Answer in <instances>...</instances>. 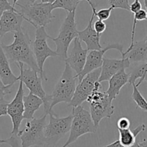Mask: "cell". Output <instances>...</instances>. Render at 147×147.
<instances>
[{
	"label": "cell",
	"instance_id": "6da1fadb",
	"mask_svg": "<svg viewBox=\"0 0 147 147\" xmlns=\"http://www.w3.org/2000/svg\"><path fill=\"white\" fill-rule=\"evenodd\" d=\"M10 63H23L27 64L29 68L36 71L40 74L34 52L32 48V41L30 39L27 32L22 30L15 33L14 41L9 45L1 44Z\"/></svg>",
	"mask_w": 147,
	"mask_h": 147
},
{
	"label": "cell",
	"instance_id": "7a4b0ae2",
	"mask_svg": "<svg viewBox=\"0 0 147 147\" xmlns=\"http://www.w3.org/2000/svg\"><path fill=\"white\" fill-rule=\"evenodd\" d=\"M74 71L68 63H65L64 71L60 79L55 86L51 95H50V108L53 109L57 104L65 102L69 104L71 102L76 89V76Z\"/></svg>",
	"mask_w": 147,
	"mask_h": 147
},
{
	"label": "cell",
	"instance_id": "3957f363",
	"mask_svg": "<svg viewBox=\"0 0 147 147\" xmlns=\"http://www.w3.org/2000/svg\"><path fill=\"white\" fill-rule=\"evenodd\" d=\"M77 37H78V30L76 22V11L67 12L60 26L58 35L56 37H50L55 43L56 52L60 60L64 61L66 60L69 46Z\"/></svg>",
	"mask_w": 147,
	"mask_h": 147
},
{
	"label": "cell",
	"instance_id": "277c9868",
	"mask_svg": "<svg viewBox=\"0 0 147 147\" xmlns=\"http://www.w3.org/2000/svg\"><path fill=\"white\" fill-rule=\"evenodd\" d=\"M73 120L70 131V135L65 144L62 147H67L74 143L82 135L86 133H94L97 131L90 112L85 110L83 106L73 108Z\"/></svg>",
	"mask_w": 147,
	"mask_h": 147
},
{
	"label": "cell",
	"instance_id": "5b68a950",
	"mask_svg": "<svg viewBox=\"0 0 147 147\" xmlns=\"http://www.w3.org/2000/svg\"><path fill=\"white\" fill-rule=\"evenodd\" d=\"M20 7V13L24 20L32 24L35 28L40 27H46L54 17L53 14V4L50 3H25L24 4H17Z\"/></svg>",
	"mask_w": 147,
	"mask_h": 147
},
{
	"label": "cell",
	"instance_id": "8992f818",
	"mask_svg": "<svg viewBox=\"0 0 147 147\" xmlns=\"http://www.w3.org/2000/svg\"><path fill=\"white\" fill-rule=\"evenodd\" d=\"M17 64L20 71V75H19L20 80L22 81L27 89L30 90V92L42 99L45 113L49 115H56V114L50 108V95H47V93L43 89L42 85V79L40 76V74L30 68L24 69V63L21 62Z\"/></svg>",
	"mask_w": 147,
	"mask_h": 147
},
{
	"label": "cell",
	"instance_id": "52a82bcc",
	"mask_svg": "<svg viewBox=\"0 0 147 147\" xmlns=\"http://www.w3.org/2000/svg\"><path fill=\"white\" fill-rule=\"evenodd\" d=\"M47 115V114L45 113L40 118L27 120L24 129L19 131L17 134L21 141L22 147H31L46 144L45 128L46 126Z\"/></svg>",
	"mask_w": 147,
	"mask_h": 147
},
{
	"label": "cell",
	"instance_id": "ba28073f",
	"mask_svg": "<svg viewBox=\"0 0 147 147\" xmlns=\"http://www.w3.org/2000/svg\"><path fill=\"white\" fill-rule=\"evenodd\" d=\"M90 104V113L95 125L98 127L103 118H111L114 113V106L109 95L100 89H95L87 99Z\"/></svg>",
	"mask_w": 147,
	"mask_h": 147
},
{
	"label": "cell",
	"instance_id": "9c48e42d",
	"mask_svg": "<svg viewBox=\"0 0 147 147\" xmlns=\"http://www.w3.org/2000/svg\"><path fill=\"white\" fill-rule=\"evenodd\" d=\"M50 36L47 33L45 27H40L36 28L35 39L32 42V48L34 57L40 69V75L42 80L47 82V78L44 71V64L49 57H58L56 50H53L49 47L47 40Z\"/></svg>",
	"mask_w": 147,
	"mask_h": 147
},
{
	"label": "cell",
	"instance_id": "30bf717a",
	"mask_svg": "<svg viewBox=\"0 0 147 147\" xmlns=\"http://www.w3.org/2000/svg\"><path fill=\"white\" fill-rule=\"evenodd\" d=\"M101 72V68L96 69L90 72L76 86V91L71 102L68 104L69 106L73 108L80 106L85 101H87L92 92L95 89H100V82H99V78Z\"/></svg>",
	"mask_w": 147,
	"mask_h": 147
},
{
	"label": "cell",
	"instance_id": "8fae6325",
	"mask_svg": "<svg viewBox=\"0 0 147 147\" xmlns=\"http://www.w3.org/2000/svg\"><path fill=\"white\" fill-rule=\"evenodd\" d=\"M73 115L65 118H58L57 115H50V120L45 128V137L47 145H55L66 133L70 132Z\"/></svg>",
	"mask_w": 147,
	"mask_h": 147
},
{
	"label": "cell",
	"instance_id": "7c38bea8",
	"mask_svg": "<svg viewBox=\"0 0 147 147\" xmlns=\"http://www.w3.org/2000/svg\"><path fill=\"white\" fill-rule=\"evenodd\" d=\"M23 82L20 80L19 87L14 99L9 103L7 115L10 117L12 122V131L11 135H17L20 131L22 121L24 120V96Z\"/></svg>",
	"mask_w": 147,
	"mask_h": 147
},
{
	"label": "cell",
	"instance_id": "4fadbf2b",
	"mask_svg": "<svg viewBox=\"0 0 147 147\" xmlns=\"http://www.w3.org/2000/svg\"><path fill=\"white\" fill-rule=\"evenodd\" d=\"M111 49L119 50L121 55L123 53V46L120 43L110 44L106 47L103 48L100 50H90V52L88 53L86 64H85L83 71L78 75H76V78L78 79V82H80L88 74L101 67L102 64H103V56H104L105 53H106L108 50H111Z\"/></svg>",
	"mask_w": 147,
	"mask_h": 147
},
{
	"label": "cell",
	"instance_id": "5bb4252c",
	"mask_svg": "<svg viewBox=\"0 0 147 147\" xmlns=\"http://www.w3.org/2000/svg\"><path fill=\"white\" fill-rule=\"evenodd\" d=\"M87 1L91 7L92 15L90 17L87 27L84 30H81V31H78V37L80 38V40H82V41L86 43L88 50H100V49L103 48V47H102L100 43V35L98 34L95 30L93 24L94 17H96L95 12L96 10V7L91 2L90 0H88Z\"/></svg>",
	"mask_w": 147,
	"mask_h": 147
},
{
	"label": "cell",
	"instance_id": "9a60e30c",
	"mask_svg": "<svg viewBox=\"0 0 147 147\" xmlns=\"http://www.w3.org/2000/svg\"><path fill=\"white\" fill-rule=\"evenodd\" d=\"M24 17L18 10H7L0 18V38L8 33H17L22 30Z\"/></svg>",
	"mask_w": 147,
	"mask_h": 147
},
{
	"label": "cell",
	"instance_id": "2e32d148",
	"mask_svg": "<svg viewBox=\"0 0 147 147\" xmlns=\"http://www.w3.org/2000/svg\"><path fill=\"white\" fill-rule=\"evenodd\" d=\"M80 41L81 40L78 37L75 39L73 48L65 61L76 72V75H78L83 71L88 56V49H84L82 47Z\"/></svg>",
	"mask_w": 147,
	"mask_h": 147
},
{
	"label": "cell",
	"instance_id": "e0dca14e",
	"mask_svg": "<svg viewBox=\"0 0 147 147\" xmlns=\"http://www.w3.org/2000/svg\"><path fill=\"white\" fill-rule=\"evenodd\" d=\"M131 63L126 58L121 59H111L103 58V64L101 66V72L99 78V82L109 81L111 78L122 69L129 68Z\"/></svg>",
	"mask_w": 147,
	"mask_h": 147
},
{
	"label": "cell",
	"instance_id": "ac0fdd59",
	"mask_svg": "<svg viewBox=\"0 0 147 147\" xmlns=\"http://www.w3.org/2000/svg\"><path fill=\"white\" fill-rule=\"evenodd\" d=\"M122 58H126L131 63H146L147 43L146 39L135 41L132 46H129L126 52L121 55Z\"/></svg>",
	"mask_w": 147,
	"mask_h": 147
},
{
	"label": "cell",
	"instance_id": "d6986e66",
	"mask_svg": "<svg viewBox=\"0 0 147 147\" xmlns=\"http://www.w3.org/2000/svg\"><path fill=\"white\" fill-rule=\"evenodd\" d=\"M1 39V38H0ZM0 40V79L4 86H12L15 82L20 81V77L16 76L10 68V63L3 50Z\"/></svg>",
	"mask_w": 147,
	"mask_h": 147
},
{
	"label": "cell",
	"instance_id": "ffe728a7",
	"mask_svg": "<svg viewBox=\"0 0 147 147\" xmlns=\"http://www.w3.org/2000/svg\"><path fill=\"white\" fill-rule=\"evenodd\" d=\"M129 74L126 73L125 69H122L111 78L110 80L109 81V88L106 92L109 95L111 100L113 101L117 97V96L120 93L121 88L126 84L129 83Z\"/></svg>",
	"mask_w": 147,
	"mask_h": 147
},
{
	"label": "cell",
	"instance_id": "44dd1931",
	"mask_svg": "<svg viewBox=\"0 0 147 147\" xmlns=\"http://www.w3.org/2000/svg\"><path fill=\"white\" fill-rule=\"evenodd\" d=\"M42 105H43L42 99L31 92L24 96V119L31 120L34 118V113Z\"/></svg>",
	"mask_w": 147,
	"mask_h": 147
},
{
	"label": "cell",
	"instance_id": "7402d4cb",
	"mask_svg": "<svg viewBox=\"0 0 147 147\" xmlns=\"http://www.w3.org/2000/svg\"><path fill=\"white\" fill-rule=\"evenodd\" d=\"M146 129V125L144 124L139 125L135 129H119V141L122 145L127 147H131L135 145L136 143V138L137 135L142 131H144Z\"/></svg>",
	"mask_w": 147,
	"mask_h": 147
},
{
	"label": "cell",
	"instance_id": "603a6c76",
	"mask_svg": "<svg viewBox=\"0 0 147 147\" xmlns=\"http://www.w3.org/2000/svg\"><path fill=\"white\" fill-rule=\"evenodd\" d=\"M144 81L147 83V62L139 64L129 74V84L130 85L136 84L139 86Z\"/></svg>",
	"mask_w": 147,
	"mask_h": 147
},
{
	"label": "cell",
	"instance_id": "cb8c5ba5",
	"mask_svg": "<svg viewBox=\"0 0 147 147\" xmlns=\"http://www.w3.org/2000/svg\"><path fill=\"white\" fill-rule=\"evenodd\" d=\"M78 0H55L53 3V10L55 9H63L67 12L76 11L78 4Z\"/></svg>",
	"mask_w": 147,
	"mask_h": 147
},
{
	"label": "cell",
	"instance_id": "d4e9b609",
	"mask_svg": "<svg viewBox=\"0 0 147 147\" xmlns=\"http://www.w3.org/2000/svg\"><path fill=\"white\" fill-rule=\"evenodd\" d=\"M133 93H132V99L136 104L138 108L142 109L144 112H147V101L146 100L143 95L139 92L138 86L136 84H133Z\"/></svg>",
	"mask_w": 147,
	"mask_h": 147
},
{
	"label": "cell",
	"instance_id": "484cf974",
	"mask_svg": "<svg viewBox=\"0 0 147 147\" xmlns=\"http://www.w3.org/2000/svg\"><path fill=\"white\" fill-rule=\"evenodd\" d=\"M147 20V12L146 10H141L136 12L134 16V22H133V27H132L131 30V44L130 46H132L134 43L135 42L134 37H135V32H136V24L139 21H142V20Z\"/></svg>",
	"mask_w": 147,
	"mask_h": 147
},
{
	"label": "cell",
	"instance_id": "4316f807",
	"mask_svg": "<svg viewBox=\"0 0 147 147\" xmlns=\"http://www.w3.org/2000/svg\"><path fill=\"white\" fill-rule=\"evenodd\" d=\"M111 6L114 9H123V10L130 11V4L129 0H109Z\"/></svg>",
	"mask_w": 147,
	"mask_h": 147
},
{
	"label": "cell",
	"instance_id": "83f0119b",
	"mask_svg": "<svg viewBox=\"0 0 147 147\" xmlns=\"http://www.w3.org/2000/svg\"><path fill=\"white\" fill-rule=\"evenodd\" d=\"M113 10H114V8L112 6H111L109 8L101 9V10H98V12L96 10V12H95L96 17H97L98 20L105 21V20H108L110 17L111 13L113 11Z\"/></svg>",
	"mask_w": 147,
	"mask_h": 147
},
{
	"label": "cell",
	"instance_id": "f1b7e54d",
	"mask_svg": "<svg viewBox=\"0 0 147 147\" xmlns=\"http://www.w3.org/2000/svg\"><path fill=\"white\" fill-rule=\"evenodd\" d=\"M6 144L11 147H22L21 141L18 135H11L9 138L6 139Z\"/></svg>",
	"mask_w": 147,
	"mask_h": 147
},
{
	"label": "cell",
	"instance_id": "f546056e",
	"mask_svg": "<svg viewBox=\"0 0 147 147\" xmlns=\"http://www.w3.org/2000/svg\"><path fill=\"white\" fill-rule=\"evenodd\" d=\"M118 129H128L130 128L131 121L126 117H121L117 121Z\"/></svg>",
	"mask_w": 147,
	"mask_h": 147
},
{
	"label": "cell",
	"instance_id": "4dcf8cb0",
	"mask_svg": "<svg viewBox=\"0 0 147 147\" xmlns=\"http://www.w3.org/2000/svg\"><path fill=\"white\" fill-rule=\"evenodd\" d=\"M93 27H94L95 30L97 32L98 34L101 35V33H103V32H105L106 29V24L103 20H98L93 24Z\"/></svg>",
	"mask_w": 147,
	"mask_h": 147
},
{
	"label": "cell",
	"instance_id": "1f68e13d",
	"mask_svg": "<svg viewBox=\"0 0 147 147\" xmlns=\"http://www.w3.org/2000/svg\"><path fill=\"white\" fill-rule=\"evenodd\" d=\"M7 10H16V9L9 2L8 0H0V12H4Z\"/></svg>",
	"mask_w": 147,
	"mask_h": 147
},
{
	"label": "cell",
	"instance_id": "d6a6232c",
	"mask_svg": "<svg viewBox=\"0 0 147 147\" xmlns=\"http://www.w3.org/2000/svg\"><path fill=\"white\" fill-rule=\"evenodd\" d=\"M9 102L4 99V97L0 99V117L5 116L7 115V108Z\"/></svg>",
	"mask_w": 147,
	"mask_h": 147
},
{
	"label": "cell",
	"instance_id": "836d02e7",
	"mask_svg": "<svg viewBox=\"0 0 147 147\" xmlns=\"http://www.w3.org/2000/svg\"><path fill=\"white\" fill-rule=\"evenodd\" d=\"M142 4H141L139 0H134L131 4L130 5V12L135 14L138 11L142 10Z\"/></svg>",
	"mask_w": 147,
	"mask_h": 147
},
{
	"label": "cell",
	"instance_id": "e575fe53",
	"mask_svg": "<svg viewBox=\"0 0 147 147\" xmlns=\"http://www.w3.org/2000/svg\"><path fill=\"white\" fill-rule=\"evenodd\" d=\"M103 147H127V146H125L122 145V144H121L120 141H119V140H116V141H115L114 142L111 143V144H109V145ZM131 147H139V142H136V144H135V145Z\"/></svg>",
	"mask_w": 147,
	"mask_h": 147
},
{
	"label": "cell",
	"instance_id": "d590c367",
	"mask_svg": "<svg viewBox=\"0 0 147 147\" xmlns=\"http://www.w3.org/2000/svg\"><path fill=\"white\" fill-rule=\"evenodd\" d=\"M11 86H5L4 87H0V99L3 98L6 95H9L11 92L10 90Z\"/></svg>",
	"mask_w": 147,
	"mask_h": 147
},
{
	"label": "cell",
	"instance_id": "8d00e7d4",
	"mask_svg": "<svg viewBox=\"0 0 147 147\" xmlns=\"http://www.w3.org/2000/svg\"><path fill=\"white\" fill-rule=\"evenodd\" d=\"M37 0H26L27 2L26 3H30V4H32V3H34ZM55 0H41V2L42 3H50V4H53V3L55 2Z\"/></svg>",
	"mask_w": 147,
	"mask_h": 147
},
{
	"label": "cell",
	"instance_id": "74e56055",
	"mask_svg": "<svg viewBox=\"0 0 147 147\" xmlns=\"http://www.w3.org/2000/svg\"><path fill=\"white\" fill-rule=\"evenodd\" d=\"M139 147H147V140L144 139L142 141L139 142Z\"/></svg>",
	"mask_w": 147,
	"mask_h": 147
},
{
	"label": "cell",
	"instance_id": "f35d334b",
	"mask_svg": "<svg viewBox=\"0 0 147 147\" xmlns=\"http://www.w3.org/2000/svg\"><path fill=\"white\" fill-rule=\"evenodd\" d=\"M19 0H13V2H12V6L13 7H15L16 4H17V1H18Z\"/></svg>",
	"mask_w": 147,
	"mask_h": 147
},
{
	"label": "cell",
	"instance_id": "ab89813d",
	"mask_svg": "<svg viewBox=\"0 0 147 147\" xmlns=\"http://www.w3.org/2000/svg\"><path fill=\"white\" fill-rule=\"evenodd\" d=\"M2 144H6V140L4 139H0V145Z\"/></svg>",
	"mask_w": 147,
	"mask_h": 147
},
{
	"label": "cell",
	"instance_id": "60d3db41",
	"mask_svg": "<svg viewBox=\"0 0 147 147\" xmlns=\"http://www.w3.org/2000/svg\"><path fill=\"white\" fill-rule=\"evenodd\" d=\"M4 86H4V84H3L2 81H1V79H0V87H4Z\"/></svg>",
	"mask_w": 147,
	"mask_h": 147
},
{
	"label": "cell",
	"instance_id": "b9f144b4",
	"mask_svg": "<svg viewBox=\"0 0 147 147\" xmlns=\"http://www.w3.org/2000/svg\"><path fill=\"white\" fill-rule=\"evenodd\" d=\"M144 5L145 7H146V11L147 12V0H144Z\"/></svg>",
	"mask_w": 147,
	"mask_h": 147
},
{
	"label": "cell",
	"instance_id": "7bdbcfd3",
	"mask_svg": "<svg viewBox=\"0 0 147 147\" xmlns=\"http://www.w3.org/2000/svg\"><path fill=\"white\" fill-rule=\"evenodd\" d=\"M2 13H3V12H0V18H1V14H2Z\"/></svg>",
	"mask_w": 147,
	"mask_h": 147
},
{
	"label": "cell",
	"instance_id": "ee69618b",
	"mask_svg": "<svg viewBox=\"0 0 147 147\" xmlns=\"http://www.w3.org/2000/svg\"><path fill=\"white\" fill-rule=\"evenodd\" d=\"M78 2H80V1H83V0H78ZM86 1H88V0H86Z\"/></svg>",
	"mask_w": 147,
	"mask_h": 147
},
{
	"label": "cell",
	"instance_id": "f6af8a7d",
	"mask_svg": "<svg viewBox=\"0 0 147 147\" xmlns=\"http://www.w3.org/2000/svg\"><path fill=\"white\" fill-rule=\"evenodd\" d=\"M145 39H146V43H147V35L146 36V37H145Z\"/></svg>",
	"mask_w": 147,
	"mask_h": 147
}]
</instances>
